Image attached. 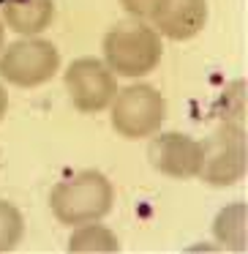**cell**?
<instances>
[{
    "instance_id": "1",
    "label": "cell",
    "mask_w": 248,
    "mask_h": 254,
    "mask_svg": "<svg viewBox=\"0 0 248 254\" xmlns=\"http://www.w3.org/2000/svg\"><path fill=\"white\" fill-rule=\"evenodd\" d=\"M112 183L96 170H85L60 181L50 194L52 213L60 224L79 227L88 221H101L112 210Z\"/></svg>"
},
{
    "instance_id": "2",
    "label": "cell",
    "mask_w": 248,
    "mask_h": 254,
    "mask_svg": "<svg viewBox=\"0 0 248 254\" xmlns=\"http://www.w3.org/2000/svg\"><path fill=\"white\" fill-rule=\"evenodd\" d=\"M164 47L150 25L120 22L104 36V58L109 71L120 77H145L158 66Z\"/></svg>"
},
{
    "instance_id": "3",
    "label": "cell",
    "mask_w": 248,
    "mask_h": 254,
    "mask_svg": "<svg viewBox=\"0 0 248 254\" xmlns=\"http://www.w3.org/2000/svg\"><path fill=\"white\" fill-rule=\"evenodd\" d=\"M166 121V101L153 85H131L115 93L112 126L126 139H142L161 131Z\"/></svg>"
},
{
    "instance_id": "4",
    "label": "cell",
    "mask_w": 248,
    "mask_h": 254,
    "mask_svg": "<svg viewBox=\"0 0 248 254\" xmlns=\"http://www.w3.org/2000/svg\"><path fill=\"white\" fill-rule=\"evenodd\" d=\"M60 68V52L52 41L22 39L0 55V77L17 88H39L50 82Z\"/></svg>"
},
{
    "instance_id": "5",
    "label": "cell",
    "mask_w": 248,
    "mask_h": 254,
    "mask_svg": "<svg viewBox=\"0 0 248 254\" xmlns=\"http://www.w3.org/2000/svg\"><path fill=\"white\" fill-rule=\"evenodd\" d=\"M202 148L199 159V175L210 186H235L246 175V134L243 126H221L215 134H210Z\"/></svg>"
},
{
    "instance_id": "6",
    "label": "cell",
    "mask_w": 248,
    "mask_h": 254,
    "mask_svg": "<svg viewBox=\"0 0 248 254\" xmlns=\"http://www.w3.org/2000/svg\"><path fill=\"white\" fill-rule=\"evenodd\" d=\"M66 90L79 112H101L117 93L115 74L96 58H79L66 68Z\"/></svg>"
},
{
    "instance_id": "7",
    "label": "cell",
    "mask_w": 248,
    "mask_h": 254,
    "mask_svg": "<svg viewBox=\"0 0 248 254\" xmlns=\"http://www.w3.org/2000/svg\"><path fill=\"white\" fill-rule=\"evenodd\" d=\"M150 164L158 172L169 178H194L199 175V159H202V148L194 137L180 131H155L153 142L148 148Z\"/></svg>"
},
{
    "instance_id": "8",
    "label": "cell",
    "mask_w": 248,
    "mask_h": 254,
    "mask_svg": "<svg viewBox=\"0 0 248 254\" xmlns=\"http://www.w3.org/2000/svg\"><path fill=\"white\" fill-rule=\"evenodd\" d=\"M150 22L155 25V33H164L166 39L188 41L207 22V3L204 0H161Z\"/></svg>"
},
{
    "instance_id": "9",
    "label": "cell",
    "mask_w": 248,
    "mask_h": 254,
    "mask_svg": "<svg viewBox=\"0 0 248 254\" xmlns=\"http://www.w3.org/2000/svg\"><path fill=\"white\" fill-rule=\"evenodd\" d=\"M0 6L6 25L22 36L47 30L55 17V0H0Z\"/></svg>"
},
{
    "instance_id": "10",
    "label": "cell",
    "mask_w": 248,
    "mask_h": 254,
    "mask_svg": "<svg viewBox=\"0 0 248 254\" xmlns=\"http://www.w3.org/2000/svg\"><path fill=\"white\" fill-rule=\"evenodd\" d=\"M68 252H120V241L99 221H88L68 238Z\"/></svg>"
},
{
    "instance_id": "11",
    "label": "cell",
    "mask_w": 248,
    "mask_h": 254,
    "mask_svg": "<svg viewBox=\"0 0 248 254\" xmlns=\"http://www.w3.org/2000/svg\"><path fill=\"white\" fill-rule=\"evenodd\" d=\"M25 235V219L17 210V205L0 199V254L14 252L22 243Z\"/></svg>"
},
{
    "instance_id": "12",
    "label": "cell",
    "mask_w": 248,
    "mask_h": 254,
    "mask_svg": "<svg viewBox=\"0 0 248 254\" xmlns=\"http://www.w3.org/2000/svg\"><path fill=\"white\" fill-rule=\"evenodd\" d=\"M120 3H123V8L137 19H150L155 14V8L161 6V0H120Z\"/></svg>"
},
{
    "instance_id": "13",
    "label": "cell",
    "mask_w": 248,
    "mask_h": 254,
    "mask_svg": "<svg viewBox=\"0 0 248 254\" xmlns=\"http://www.w3.org/2000/svg\"><path fill=\"white\" fill-rule=\"evenodd\" d=\"M6 110H8V96H6V90H3V85H0V121H3Z\"/></svg>"
},
{
    "instance_id": "14",
    "label": "cell",
    "mask_w": 248,
    "mask_h": 254,
    "mask_svg": "<svg viewBox=\"0 0 248 254\" xmlns=\"http://www.w3.org/2000/svg\"><path fill=\"white\" fill-rule=\"evenodd\" d=\"M3 39H6V25L0 22V50H3Z\"/></svg>"
}]
</instances>
